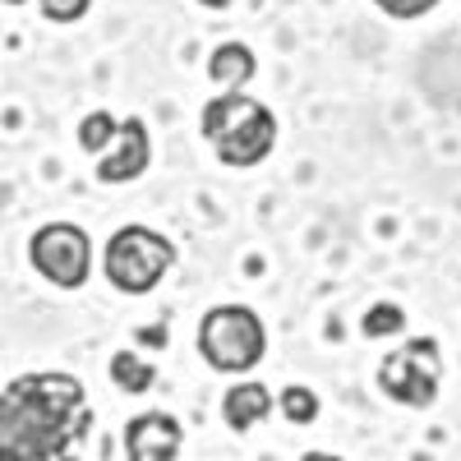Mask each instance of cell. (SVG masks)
<instances>
[{
	"instance_id": "obj_16",
	"label": "cell",
	"mask_w": 461,
	"mask_h": 461,
	"mask_svg": "<svg viewBox=\"0 0 461 461\" xmlns=\"http://www.w3.org/2000/svg\"><path fill=\"white\" fill-rule=\"evenodd\" d=\"M374 5L388 19H420V14H429L438 0H374Z\"/></svg>"
},
{
	"instance_id": "obj_3",
	"label": "cell",
	"mask_w": 461,
	"mask_h": 461,
	"mask_svg": "<svg viewBox=\"0 0 461 461\" xmlns=\"http://www.w3.org/2000/svg\"><path fill=\"white\" fill-rule=\"evenodd\" d=\"M199 356L217 374H249L267 356V328L249 304H217L199 323Z\"/></svg>"
},
{
	"instance_id": "obj_7",
	"label": "cell",
	"mask_w": 461,
	"mask_h": 461,
	"mask_svg": "<svg viewBox=\"0 0 461 461\" xmlns=\"http://www.w3.org/2000/svg\"><path fill=\"white\" fill-rule=\"evenodd\" d=\"M152 162V139H148V125L139 115H125L121 121V134L111 139V148L97 158V180L102 185H125V180H139Z\"/></svg>"
},
{
	"instance_id": "obj_19",
	"label": "cell",
	"mask_w": 461,
	"mask_h": 461,
	"mask_svg": "<svg viewBox=\"0 0 461 461\" xmlns=\"http://www.w3.org/2000/svg\"><path fill=\"white\" fill-rule=\"evenodd\" d=\"M5 5H23V0H5Z\"/></svg>"
},
{
	"instance_id": "obj_11",
	"label": "cell",
	"mask_w": 461,
	"mask_h": 461,
	"mask_svg": "<svg viewBox=\"0 0 461 461\" xmlns=\"http://www.w3.org/2000/svg\"><path fill=\"white\" fill-rule=\"evenodd\" d=\"M111 378H115V388L121 393H148L152 383H158V369H152L148 360H139L134 351H115L111 356Z\"/></svg>"
},
{
	"instance_id": "obj_18",
	"label": "cell",
	"mask_w": 461,
	"mask_h": 461,
	"mask_svg": "<svg viewBox=\"0 0 461 461\" xmlns=\"http://www.w3.org/2000/svg\"><path fill=\"white\" fill-rule=\"evenodd\" d=\"M199 5H208V10H226L230 0H199Z\"/></svg>"
},
{
	"instance_id": "obj_2",
	"label": "cell",
	"mask_w": 461,
	"mask_h": 461,
	"mask_svg": "<svg viewBox=\"0 0 461 461\" xmlns=\"http://www.w3.org/2000/svg\"><path fill=\"white\" fill-rule=\"evenodd\" d=\"M203 139L217 148L226 167H258L277 148V115L240 88H226L203 106Z\"/></svg>"
},
{
	"instance_id": "obj_5",
	"label": "cell",
	"mask_w": 461,
	"mask_h": 461,
	"mask_svg": "<svg viewBox=\"0 0 461 461\" xmlns=\"http://www.w3.org/2000/svg\"><path fill=\"white\" fill-rule=\"evenodd\" d=\"M438 383H443V346L434 337H411L378 365L383 397L411 411H429L438 402Z\"/></svg>"
},
{
	"instance_id": "obj_17",
	"label": "cell",
	"mask_w": 461,
	"mask_h": 461,
	"mask_svg": "<svg viewBox=\"0 0 461 461\" xmlns=\"http://www.w3.org/2000/svg\"><path fill=\"white\" fill-rule=\"evenodd\" d=\"M300 461H341V456H332V452H304Z\"/></svg>"
},
{
	"instance_id": "obj_13",
	"label": "cell",
	"mask_w": 461,
	"mask_h": 461,
	"mask_svg": "<svg viewBox=\"0 0 461 461\" xmlns=\"http://www.w3.org/2000/svg\"><path fill=\"white\" fill-rule=\"evenodd\" d=\"M406 328V310L402 304H393V300H378L374 310L360 319V332L365 337H397Z\"/></svg>"
},
{
	"instance_id": "obj_20",
	"label": "cell",
	"mask_w": 461,
	"mask_h": 461,
	"mask_svg": "<svg viewBox=\"0 0 461 461\" xmlns=\"http://www.w3.org/2000/svg\"><path fill=\"white\" fill-rule=\"evenodd\" d=\"M263 461H273V456H263Z\"/></svg>"
},
{
	"instance_id": "obj_10",
	"label": "cell",
	"mask_w": 461,
	"mask_h": 461,
	"mask_svg": "<svg viewBox=\"0 0 461 461\" xmlns=\"http://www.w3.org/2000/svg\"><path fill=\"white\" fill-rule=\"evenodd\" d=\"M254 69H258V60H254V51H249L245 42H221V47L208 56V79H212L217 88H230V93H236L240 84H249Z\"/></svg>"
},
{
	"instance_id": "obj_9",
	"label": "cell",
	"mask_w": 461,
	"mask_h": 461,
	"mask_svg": "<svg viewBox=\"0 0 461 461\" xmlns=\"http://www.w3.org/2000/svg\"><path fill=\"white\" fill-rule=\"evenodd\" d=\"M267 415H273V393H267L263 383L245 378V383H236V388H226V397H221V420H226L236 434H249L254 425H263Z\"/></svg>"
},
{
	"instance_id": "obj_4",
	"label": "cell",
	"mask_w": 461,
	"mask_h": 461,
	"mask_svg": "<svg viewBox=\"0 0 461 461\" xmlns=\"http://www.w3.org/2000/svg\"><path fill=\"white\" fill-rule=\"evenodd\" d=\"M176 263V245L162 236V230H148V226H121L115 236L106 240V263L102 273L115 291L125 295H148L158 286Z\"/></svg>"
},
{
	"instance_id": "obj_1",
	"label": "cell",
	"mask_w": 461,
	"mask_h": 461,
	"mask_svg": "<svg viewBox=\"0 0 461 461\" xmlns=\"http://www.w3.org/2000/svg\"><path fill=\"white\" fill-rule=\"evenodd\" d=\"M88 429V393L74 374H23L0 397V461H79Z\"/></svg>"
},
{
	"instance_id": "obj_15",
	"label": "cell",
	"mask_w": 461,
	"mask_h": 461,
	"mask_svg": "<svg viewBox=\"0 0 461 461\" xmlns=\"http://www.w3.org/2000/svg\"><path fill=\"white\" fill-rule=\"evenodd\" d=\"M88 5H93V0H37L42 19H51V23H74V19H84Z\"/></svg>"
},
{
	"instance_id": "obj_8",
	"label": "cell",
	"mask_w": 461,
	"mask_h": 461,
	"mask_svg": "<svg viewBox=\"0 0 461 461\" xmlns=\"http://www.w3.org/2000/svg\"><path fill=\"white\" fill-rule=\"evenodd\" d=\"M185 447V429L180 420L167 411H143L125 425V452L130 461H176Z\"/></svg>"
},
{
	"instance_id": "obj_6",
	"label": "cell",
	"mask_w": 461,
	"mask_h": 461,
	"mask_svg": "<svg viewBox=\"0 0 461 461\" xmlns=\"http://www.w3.org/2000/svg\"><path fill=\"white\" fill-rule=\"evenodd\" d=\"M28 258L51 286L79 291L93 273V240H88V230L74 226V221H47V226H37Z\"/></svg>"
},
{
	"instance_id": "obj_12",
	"label": "cell",
	"mask_w": 461,
	"mask_h": 461,
	"mask_svg": "<svg viewBox=\"0 0 461 461\" xmlns=\"http://www.w3.org/2000/svg\"><path fill=\"white\" fill-rule=\"evenodd\" d=\"M277 411L291 420V425H314L319 420V393L304 388V383H291V388H282V397H277Z\"/></svg>"
},
{
	"instance_id": "obj_14",
	"label": "cell",
	"mask_w": 461,
	"mask_h": 461,
	"mask_svg": "<svg viewBox=\"0 0 461 461\" xmlns=\"http://www.w3.org/2000/svg\"><path fill=\"white\" fill-rule=\"evenodd\" d=\"M115 134H121V125H115L106 111L84 115V125H79V143H84V152H97V158L111 148V139H115Z\"/></svg>"
}]
</instances>
